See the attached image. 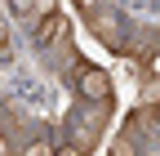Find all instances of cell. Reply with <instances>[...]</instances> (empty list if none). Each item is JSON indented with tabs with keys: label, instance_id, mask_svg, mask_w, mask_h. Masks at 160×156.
<instances>
[{
	"label": "cell",
	"instance_id": "cell-6",
	"mask_svg": "<svg viewBox=\"0 0 160 156\" xmlns=\"http://www.w3.org/2000/svg\"><path fill=\"white\" fill-rule=\"evenodd\" d=\"M111 156H138L133 152V134H120V138L111 143Z\"/></svg>",
	"mask_w": 160,
	"mask_h": 156
},
{
	"label": "cell",
	"instance_id": "cell-7",
	"mask_svg": "<svg viewBox=\"0 0 160 156\" xmlns=\"http://www.w3.org/2000/svg\"><path fill=\"white\" fill-rule=\"evenodd\" d=\"M76 5H80V9H85V13H89V18H93V13H98V9H102V5H98V0H76Z\"/></svg>",
	"mask_w": 160,
	"mask_h": 156
},
{
	"label": "cell",
	"instance_id": "cell-3",
	"mask_svg": "<svg viewBox=\"0 0 160 156\" xmlns=\"http://www.w3.org/2000/svg\"><path fill=\"white\" fill-rule=\"evenodd\" d=\"M62 27H67V18H62V13H49V18H40V23H36V45H40V49L58 45Z\"/></svg>",
	"mask_w": 160,
	"mask_h": 156
},
{
	"label": "cell",
	"instance_id": "cell-4",
	"mask_svg": "<svg viewBox=\"0 0 160 156\" xmlns=\"http://www.w3.org/2000/svg\"><path fill=\"white\" fill-rule=\"evenodd\" d=\"M9 9L22 18H49V13H58V0H9Z\"/></svg>",
	"mask_w": 160,
	"mask_h": 156
},
{
	"label": "cell",
	"instance_id": "cell-8",
	"mask_svg": "<svg viewBox=\"0 0 160 156\" xmlns=\"http://www.w3.org/2000/svg\"><path fill=\"white\" fill-rule=\"evenodd\" d=\"M147 71H151V76H160V49H156V54L147 58Z\"/></svg>",
	"mask_w": 160,
	"mask_h": 156
},
{
	"label": "cell",
	"instance_id": "cell-5",
	"mask_svg": "<svg viewBox=\"0 0 160 156\" xmlns=\"http://www.w3.org/2000/svg\"><path fill=\"white\" fill-rule=\"evenodd\" d=\"M22 156H58V147H53L49 138H31V143L22 147Z\"/></svg>",
	"mask_w": 160,
	"mask_h": 156
},
{
	"label": "cell",
	"instance_id": "cell-2",
	"mask_svg": "<svg viewBox=\"0 0 160 156\" xmlns=\"http://www.w3.org/2000/svg\"><path fill=\"white\" fill-rule=\"evenodd\" d=\"M89 27H93V36L102 40L107 49H116V54H125V27H120V18L116 13H107V9H98L93 18H89Z\"/></svg>",
	"mask_w": 160,
	"mask_h": 156
},
{
	"label": "cell",
	"instance_id": "cell-1",
	"mask_svg": "<svg viewBox=\"0 0 160 156\" xmlns=\"http://www.w3.org/2000/svg\"><path fill=\"white\" fill-rule=\"evenodd\" d=\"M76 94H80V98H85V103H111V76L102 71V67H89V63H80L76 67Z\"/></svg>",
	"mask_w": 160,
	"mask_h": 156
},
{
	"label": "cell",
	"instance_id": "cell-9",
	"mask_svg": "<svg viewBox=\"0 0 160 156\" xmlns=\"http://www.w3.org/2000/svg\"><path fill=\"white\" fill-rule=\"evenodd\" d=\"M58 156H85V152H80L76 143H67V147H58Z\"/></svg>",
	"mask_w": 160,
	"mask_h": 156
}]
</instances>
